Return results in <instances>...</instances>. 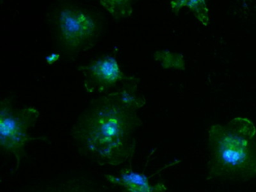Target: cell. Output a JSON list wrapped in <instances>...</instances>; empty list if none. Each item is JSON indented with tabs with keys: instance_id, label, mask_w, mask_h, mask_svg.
I'll list each match as a JSON object with an SVG mask.
<instances>
[{
	"instance_id": "5b68a950",
	"label": "cell",
	"mask_w": 256,
	"mask_h": 192,
	"mask_svg": "<svg viewBox=\"0 0 256 192\" xmlns=\"http://www.w3.org/2000/svg\"><path fill=\"white\" fill-rule=\"evenodd\" d=\"M107 178L110 183L120 186L126 192H167V188L162 183L152 184L146 175L136 172L131 168L122 170L119 176H108Z\"/></svg>"
},
{
	"instance_id": "7a4b0ae2",
	"label": "cell",
	"mask_w": 256,
	"mask_h": 192,
	"mask_svg": "<svg viewBox=\"0 0 256 192\" xmlns=\"http://www.w3.org/2000/svg\"><path fill=\"white\" fill-rule=\"evenodd\" d=\"M256 128L238 117L209 130V180H248L256 176Z\"/></svg>"
},
{
	"instance_id": "52a82bcc",
	"label": "cell",
	"mask_w": 256,
	"mask_h": 192,
	"mask_svg": "<svg viewBox=\"0 0 256 192\" xmlns=\"http://www.w3.org/2000/svg\"><path fill=\"white\" fill-rule=\"evenodd\" d=\"M104 8L116 18H126L132 14L131 2L128 1H102Z\"/></svg>"
},
{
	"instance_id": "8992f818",
	"label": "cell",
	"mask_w": 256,
	"mask_h": 192,
	"mask_svg": "<svg viewBox=\"0 0 256 192\" xmlns=\"http://www.w3.org/2000/svg\"><path fill=\"white\" fill-rule=\"evenodd\" d=\"M88 72L94 84L102 86V87L116 84L121 76L118 61L112 56L97 60L88 68Z\"/></svg>"
},
{
	"instance_id": "3957f363",
	"label": "cell",
	"mask_w": 256,
	"mask_h": 192,
	"mask_svg": "<svg viewBox=\"0 0 256 192\" xmlns=\"http://www.w3.org/2000/svg\"><path fill=\"white\" fill-rule=\"evenodd\" d=\"M40 112L34 108L16 110L7 100L1 104L0 140L2 150L20 162L29 140V130L36 122Z\"/></svg>"
},
{
	"instance_id": "277c9868",
	"label": "cell",
	"mask_w": 256,
	"mask_h": 192,
	"mask_svg": "<svg viewBox=\"0 0 256 192\" xmlns=\"http://www.w3.org/2000/svg\"><path fill=\"white\" fill-rule=\"evenodd\" d=\"M60 26L62 40L70 48L80 46L96 31V22L90 15L72 8L61 10Z\"/></svg>"
},
{
	"instance_id": "9c48e42d",
	"label": "cell",
	"mask_w": 256,
	"mask_h": 192,
	"mask_svg": "<svg viewBox=\"0 0 256 192\" xmlns=\"http://www.w3.org/2000/svg\"><path fill=\"white\" fill-rule=\"evenodd\" d=\"M185 6H188L190 8L196 12L198 18L204 25L206 26L209 20L208 16V9L206 8L205 2L204 1H185Z\"/></svg>"
},
{
	"instance_id": "6da1fadb",
	"label": "cell",
	"mask_w": 256,
	"mask_h": 192,
	"mask_svg": "<svg viewBox=\"0 0 256 192\" xmlns=\"http://www.w3.org/2000/svg\"><path fill=\"white\" fill-rule=\"evenodd\" d=\"M136 110L124 105L119 97L109 96L86 114L76 130L85 150L101 164L118 166L134 151L138 127Z\"/></svg>"
},
{
	"instance_id": "ba28073f",
	"label": "cell",
	"mask_w": 256,
	"mask_h": 192,
	"mask_svg": "<svg viewBox=\"0 0 256 192\" xmlns=\"http://www.w3.org/2000/svg\"><path fill=\"white\" fill-rule=\"evenodd\" d=\"M40 192H103L98 188L85 186L79 183H66L62 186H54L52 188L44 189Z\"/></svg>"
},
{
	"instance_id": "30bf717a",
	"label": "cell",
	"mask_w": 256,
	"mask_h": 192,
	"mask_svg": "<svg viewBox=\"0 0 256 192\" xmlns=\"http://www.w3.org/2000/svg\"><path fill=\"white\" fill-rule=\"evenodd\" d=\"M60 58V54H52L46 57V61L49 64H53L56 63Z\"/></svg>"
}]
</instances>
